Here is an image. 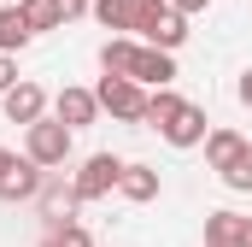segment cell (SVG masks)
Listing matches in <instances>:
<instances>
[{"label":"cell","instance_id":"1","mask_svg":"<svg viewBox=\"0 0 252 247\" xmlns=\"http://www.w3.org/2000/svg\"><path fill=\"white\" fill-rule=\"evenodd\" d=\"M129 36H135V41H153V47H164V53H176V47L188 41V12H182L176 0H141Z\"/></svg>","mask_w":252,"mask_h":247},{"label":"cell","instance_id":"2","mask_svg":"<svg viewBox=\"0 0 252 247\" xmlns=\"http://www.w3.org/2000/svg\"><path fill=\"white\" fill-rule=\"evenodd\" d=\"M24 153L41 171H64L70 153H76V129L59 124V118H35V124H24Z\"/></svg>","mask_w":252,"mask_h":247},{"label":"cell","instance_id":"3","mask_svg":"<svg viewBox=\"0 0 252 247\" xmlns=\"http://www.w3.org/2000/svg\"><path fill=\"white\" fill-rule=\"evenodd\" d=\"M100 112H112L118 124H147V82H135V77H100Z\"/></svg>","mask_w":252,"mask_h":247},{"label":"cell","instance_id":"4","mask_svg":"<svg viewBox=\"0 0 252 247\" xmlns=\"http://www.w3.org/2000/svg\"><path fill=\"white\" fill-rule=\"evenodd\" d=\"M118 177H124V159H118V153H88L70 183H76V194H82V206H88V200L118 194Z\"/></svg>","mask_w":252,"mask_h":247},{"label":"cell","instance_id":"5","mask_svg":"<svg viewBox=\"0 0 252 247\" xmlns=\"http://www.w3.org/2000/svg\"><path fill=\"white\" fill-rule=\"evenodd\" d=\"M76 206H82L76 183H64L59 171H47V183H41V194H35V212H41V224H47V230H59V224H70V218H76Z\"/></svg>","mask_w":252,"mask_h":247},{"label":"cell","instance_id":"6","mask_svg":"<svg viewBox=\"0 0 252 247\" xmlns=\"http://www.w3.org/2000/svg\"><path fill=\"white\" fill-rule=\"evenodd\" d=\"M41 183H47V171L30 159V153H18V165L0 177V200L6 206H35V194H41Z\"/></svg>","mask_w":252,"mask_h":247},{"label":"cell","instance_id":"7","mask_svg":"<svg viewBox=\"0 0 252 247\" xmlns=\"http://www.w3.org/2000/svg\"><path fill=\"white\" fill-rule=\"evenodd\" d=\"M205 129H211V118H205V106H193V100H182L170 118L158 124V135H164L170 147H199V141H205Z\"/></svg>","mask_w":252,"mask_h":247},{"label":"cell","instance_id":"8","mask_svg":"<svg viewBox=\"0 0 252 247\" xmlns=\"http://www.w3.org/2000/svg\"><path fill=\"white\" fill-rule=\"evenodd\" d=\"M0 106H6V118H12V124H35V118H47V106H53V100H47V88H41V82L18 77V82L0 94Z\"/></svg>","mask_w":252,"mask_h":247},{"label":"cell","instance_id":"9","mask_svg":"<svg viewBox=\"0 0 252 247\" xmlns=\"http://www.w3.org/2000/svg\"><path fill=\"white\" fill-rule=\"evenodd\" d=\"M129 77L147 82V88H164V82L176 77V53H164V47H153V41H135V53H129Z\"/></svg>","mask_w":252,"mask_h":247},{"label":"cell","instance_id":"10","mask_svg":"<svg viewBox=\"0 0 252 247\" xmlns=\"http://www.w3.org/2000/svg\"><path fill=\"white\" fill-rule=\"evenodd\" d=\"M53 118L70 124V129H88V124L100 118V94H94V88H76V82H64L59 94H53Z\"/></svg>","mask_w":252,"mask_h":247},{"label":"cell","instance_id":"11","mask_svg":"<svg viewBox=\"0 0 252 247\" xmlns=\"http://www.w3.org/2000/svg\"><path fill=\"white\" fill-rule=\"evenodd\" d=\"M158 171L153 165H135V159H124V177H118V194L124 200H135V206H147V200H158Z\"/></svg>","mask_w":252,"mask_h":247},{"label":"cell","instance_id":"12","mask_svg":"<svg viewBox=\"0 0 252 247\" xmlns=\"http://www.w3.org/2000/svg\"><path fill=\"white\" fill-rule=\"evenodd\" d=\"M247 242V218L241 212H205V247H241Z\"/></svg>","mask_w":252,"mask_h":247},{"label":"cell","instance_id":"13","mask_svg":"<svg viewBox=\"0 0 252 247\" xmlns=\"http://www.w3.org/2000/svg\"><path fill=\"white\" fill-rule=\"evenodd\" d=\"M241 147H247V135H241V129H229V124L205 129V165H211V171H223V165H229Z\"/></svg>","mask_w":252,"mask_h":247},{"label":"cell","instance_id":"14","mask_svg":"<svg viewBox=\"0 0 252 247\" xmlns=\"http://www.w3.org/2000/svg\"><path fill=\"white\" fill-rule=\"evenodd\" d=\"M135 12H141V0H94V18H100V30H112V36H129V30H135Z\"/></svg>","mask_w":252,"mask_h":247},{"label":"cell","instance_id":"15","mask_svg":"<svg viewBox=\"0 0 252 247\" xmlns=\"http://www.w3.org/2000/svg\"><path fill=\"white\" fill-rule=\"evenodd\" d=\"M30 36H35V30L24 24V12H18V6H0V53H24Z\"/></svg>","mask_w":252,"mask_h":247},{"label":"cell","instance_id":"16","mask_svg":"<svg viewBox=\"0 0 252 247\" xmlns=\"http://www.w3.org/2000/svg\"><path fill=\"white\" fill-rule=\"evenodd\" d=\"M18 12H24V24L41 36V30H64V12L59 0H18Z\"/></svg>","mask_w":252,"mask_h":247},{"label":"cell","instance_id":"17","mask_svg":"<svg viewBox=\"0 0 252 247\" xmlns=\"http://www.w3.org/2000/svg\"><path fill=\"white\" fill-rule=\"evenodd\" d=\"M217 177H223V188H235V194H252V141L223 165V171H217Z\"/></svg>","mask_w":252,"mask_h":247},{"label":"cell","instance_id":"18","mask_svg":"<svg viewBox=\"0 0 252 247\" xmlns=\"http://www.w3.org/2000/svg\"><path fill=\"white\" fill-rule=\"evenodd\" d=\"M41 247H94V236H88V224H76V218H70V224H59V230H47Z\"/></svg>","mask_w":252,"mask_h":247},{"label":"cell","instance_id":"19","mask_svg":"<svg viewBox=\"0 0 252 247\" xmlns=\"http://www.w3.org/2000/svg\"><path fill=\"white\" fill-rule=\"evenodd\" d=\"M176 106H182V94H176V88H170V82H164V88H153V94H147V124H153V129H158V124L170 118V112H176Z\"/></svg>","mask_w":252,"mask_h":247},{"label":"cell","instance_id":"20","mask_svg":"<svg viewBox=\"0 0 252 247\" xmlns=\"http://www.w3.org/2000/svg\"><path fill=\"white\" fill-rule=\"evenodd\" d=\"M18 82V53H0V94Z\"/></svg>","mask_w":252,"mask_h":247},{"label":"cell","instance_id":"21","mask_svg":"<svg viewBox=\"0 0 252 247\" xmlns=\"http://www.w3.org/2000/svg\"><path fill=\"white\" fill-rule=\"evenodd\" d=\"M59 12H64V24H70V18H82V12H94V0H59Z\"/></svg>","mask_w":252,"mask_h":247},{"label":"cell","instance_id":"22","mask_svg":"<svg viewBox=\"0 0 252 247\" xmlns=\"http://www.w3.org/2000/svg\"><path fill=\"white\" fill-rule=\"evenodd\" d=\"M235 94H241V106H252V65L241 71V82H235Z\"/></svg>","mask_w":252,"mask_h":247},{"label":"cell","instance_id":"23","mask_svg":"<svg viewBox=\"0 0 252 247\" xmlns=\"http://www.w3.org/2000/svg\"><path fill=\"white\" fill-rule=\"evenodd\" d=\"M12 165H18V153H12V147H0V177H6Z\"/></svg>","mask_w":252,"mask_h":247},{"label":"cell","instance_id":"24","mask_svg":"<svg viewBox=\"0 0 252 247\" xmlns=\"http://www.w3.org/2000/svg\"><path fill=\"white\" fill-rule=\"evenodd\" d=\"M176 6H182V12H188V18H193V12H205L211 0H176Z\"/></svg>","mask_w":252,"mask_h":247},{"label":"cell","instance_id":"25","mask_svg":"<svg viewBox=\"0 0 252 247\" xmlns=\"http://www.w3.org/2000/svg\"><path fill=\"white\" fill-rule=\"evenodd\" d=\"M241 247H252V218H247V242H241Z\"/></svg>","mask_w":252,"mask_h":247}]
</instances>
